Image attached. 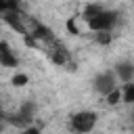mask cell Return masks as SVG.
Masks as SVG:
<instances>
[{
  "instance_id": "obj_2",
  "label": "cell",
  "mask_w": 134,
  "mask_h": 134,
  "mask_svg": "<svg viewBox=\"0 0 134 134\" xmlns=\"http://www.w3.org/2000/svg\"><path fill=\"white\" fill-rule=\"evenodd\" d=\"M98 121V115L90 109H82V111H75L71 117H69V126L71 130L80 132V134H86V132H92L94 126Z\"/></svg>"
},
{
  "instance_id": "obj_9",
  "label": "cell",
  "mask_w": 134,
  "mask_h": 134,
  "mask_svg": "<svg viewBox=\"0 0 134 134\" xmlns=\"http://www.w3.org/2000/svg\"><path fill=\"white\" fill-rule=\"evenodd\" d=\"M27 82H29V77H27L25 73H21V71H17V73H15L13 77H10V84H13V86H17V88H21V86H25Z\"/></svg>"
},
{
  "instance_id": "obj_3",
  "label": "cell",
  "mask_w": 134,
  "mask_h": 134,
  "mask_svg": "<svg viewBox=\"0 0 134 134\" xmlns=\"http://www.w3.org/2000/svg\"><path fill=\"white\" fill-rule=\"evenodd\" d=\"M92 88H94L96 94L107 96L113 88H117V75H115V71H103V73H98L94 77V82H92Z\"/></svg>"
},
{
  "instance_id": "obj_6",
  "label": "cell",
  "mask_w": 134,
  "mask_h": 134,
  "mask_svg": "<svg viewBox=\"0 0 134 134\" xmlns=\"http://www.w3.org/2000/svg\"><path fill=\"white\" fill-rule=\"evenodd\" d=\"M113 71H115L117 80H121V82H132L134 80V63L132 61H117Z\"/></svg>"
},
{
  "instance_id": "obj_10",
  "label": "cell",
  "mask_w": 134,
  "mask_h": 134,
  "mask_svg": "<svg viewBox=\"0 0 134 134\" xmlns=\"http://www.w3.org/2000/svg\"><path fill=\"white\" fill-rule=\"evenodd\" d=\"M111 31H94V40H96V44H109L111 42Z\"/></svg>"
},
{
  "instance_id": "obj_11",
  "label": "cell",
  "mask_w": 134,
  "mask_h": 134,
  "mask_svg": "<svg viewBox=\"0 0 134 134\" xmlns=\"http://www.w3.org/2000/svg\"><path fill=\"white\" fill-rule=\"evenodd\" d=\"M98 10H103V6H100V4H88V6H86V10H84V19L94 17Z\"/></svg>"
},
{
  "instance_id": "obj_1",
  "label": "cell",
  "mask_w": 134,
  "mask_h": 134,
  "mask_svg": "<svg viewBox=\"0 0 134 134\" xmlns=\"http://www.w3.org/2000/svg\"><path fill=\"white\" fill-rule=\"evenodd\" d=\"M117 21H119V15H117L115 10L103 8V10H98L94 17L86 19V25H88V29H92V31H113V27L117 25Z\"/></svg>"
},
{
  "instance_id": "obj_5",
  "label": "cell",
  "mask_w": 134,
  "mask_h": 134,
  "mask_svg": "<svg viewBox=\"0 0 134 134\" xmlns=\"http://www.w3.org/2000/svg\"><path fill=\"white\" fill-rule=\"evenodd\" d=\"M0 65L2 67H10V69L19 67V57L13 52L10 44L4 42V40H0Z\"/></svg>"
},
{
  "instance_id": "obj_7",
  "label": "cell",
  "mask_w": 134,
  "mask_h": 134,
  "mask_svg": "<svg viewBox=\"0 0 134 134\" xmlns=\"http://www.w3.org/2000/svg\"><path fill=\"white\" fill-rule=\"evenodd\" d=\"M121 103L134 105V80L132 82H124V86H121Z\"/></svg>"
},
{
  "instance_id": "obj_8",
  "label": "cell",
  "mask_w": 134,
  "mask_h": 134,
  "mask_svg": "<svg viewBox=\"0 0 134 134\" xmlns=\"http://www.w3.org/2000/svg\"><path fill=\"white\" fill-rule=\"evenodd\" d=\"M105 98H107V105H109V107L119 105V103H121V88H119V86H117V88H113Z\"/></svg>"
},
{
  "instance_id": "obj_4",
  "label": "cell",
  "mask_w": 134,
  "mask_h": 134,
  "mask_svg": "<svg viewBox=\"0 0 134 134\" xmlns=\"http://www.w3.org/2000/svg\"><path fill=\"white\" fill-rule=\"evenodd\" d=\"M34 115H36V105L34 103H23L19 107V111L15 115H10V121L19 128H27V124L34 119Z\"/></svg>"
}]
</instances>
